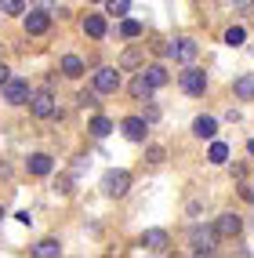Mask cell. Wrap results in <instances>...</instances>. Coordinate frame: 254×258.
Instances as JSON below:
<instances>
[{
	"label": "cell",
	"mask_w": 254,
	"mask_h": 258,
	"mask_svg": "<svg viewBox=\"0 0 254 258\" xmlns=\"http://www.w3.org/2000/svg\"><path fill=\"white\" fill-rule=\"evenodd\" d=\"M214 240H218L214 229L193 226V233H189V247H193V254H214Z\"/></svg>",
	"instance_id": "6da1fadb"
},
{
	"label": "cell",
	"mask_w": 254,
	"mask_h": 258,
	"mask_svg": "<svg viewBox=\"0 0 254 258\" xmlns=\"http://www.w3.org/2000/svg\"><path fill=\"white\" fill-rule=\"evenodd\" d=\"M29 109H33V116H40V120L55 116V95H51L47 88L44 91H29Z\"/></svg>",
	"instance_id": "7a4b0ae2"
},
{
	"label": "cell",
	"mask_w": 254,
	"mask_h": 258,
	"mask_svg": "<svg viewBox=\"0 0 254 258\" xmlns=\"http://www.w3.org/2000/svg\"><path fill=\"white\" fill-rule=\"evenodd\" d=\"M127 189H131V175H127V171H109V175L102 178V193H106V197H124Z\"/></svg>",
	"instance_id": "3957f363"
},
{
	"label": "cell",
	"mask_w": 254,
	"mask_h": 258,
	"mask_svg": "<svg viewBox=\"0 0 254 258\" xmlns=\"http://www.w3.org/2000/svg\"><path fill=\"white\" fill-rule=\"evenodd\" d=\"M4 102H11V106H26L29 102V84L22 77H8L4 84Z\"/></svg>",
	"instance_id": "277c9868"
},
{
	"label": "cell",
	"mask_w": 254,
	"mask_h": 258,
	"mask_svg": "<svg viewBox=\"0 0 254 258\" xmlns=\"http://www.w3.org/2000/svg\"><path fill=\"white\" fill-rule=\"evenodd\" d=\"M178 84H182L185 95H203V91H207V77H203V70H193V66L178 77Z\"/></svg>",
	"instance_id": "5b68a950"
},
{
	"label": "cell",
	"mask_w": 254,
	"mask_h": 258,
	"mask_svg": "<svg viewBox=\"0 0 254 258\" xmlns=\"http://www.w3.org/2000/svg\"><path fill=\"white\" fill-rule=\"evenodd\" d=\"M116 88H120V73L109 70V66H102L95 73V91L98 95H116Z\"/></svg>",
	"instance_id": "8992f818"
},
{
	"label": "cell",
	"mask_w": 254,
	"mask_h": 258,
	"mask_svg": "<svg viewBox=\"0 0 254 258\" xmlns=\"http://www.w3.org/2000/svg\"><path fill=\"white\" fill-rule=\"evenodd\" d=\"M196 51H200V47H196V40H189V37H178L171 47H167V55H171L175 62H193V58H196Z\"/></svg>",
	"instance_id": "52a82bcc"
},
{
	"label": "cell",
	"mask_w": 254,
	"mask_h": 258,
	"mask_svg": "<svg viewBox=\"0 0 254 258\" xmlns=\"http://www.w3.org/2000/svg\"><path fill=\"white\" fill-rule=\"evenodd\" d=\"M142 247L152 251V254H167V247H171V240H167L163 229H145L142 233Z\"/></svg>",
	"instance_id": "ba28073f"
},
{
	"label": "cell",
	"mask_w": 254,
	"mask_h": 258,
	"mask_svg": "<svg viewBox=\"0 0 254 258\" xmlns=\"http://www.w3.org/2000/svg\"><path fill=\"white\" fill-rule=\"evenodd\" d=\"M47 26H51V15H47V11H29V15H26V33H29V37L47 33Z\"/></svg>",
	"instance_id": "9c48e42d"
},
{
	"label": "cell",
	"mask_w": 254,
	"mask_h": 258,
	"mask_svg": "<svg viewBox=\"0 0 254 258\" xmlns=\"http://www.w3.org/2000/svg\"><path fill=\"white\" fill-rule=\"evenodd\" d=\"M240 229H243V222H240V215H232V211H225L222 218H218V226H214V233H218V236H225V240L236 236Z\"/></svg>",
	"instance_id": "30bf717a"
},
{
	"label": "cell",
	"mask_w": 254,
	"mask_h": 258,
	"mask_svg": "<svg viewBox=\"0 0 254 258\" xmlns=\"http://www.w3.org/2000/svg\"><path fill=\"white\" fill-rule=\"evenodd\" d=\"M145 131H149V124H145L142 116H127L124 120V135H127L131 142H145Z\"/></svg>",
	"instance_id": "8fae6325"
},
{
	"label": "cell",
	"mask_w": 254,
	"mask_h": 258,
	"mask_svg": "<svg viewBox=\"0 0 254 258\" xmlns=\"http://www.w3.org/2000/svg\"><path fill=\"white\" fill-rule=\"evenodd\" d=\"M232 91H236V98H240V102H254V73H243V77H236Z\"/></svg>",
	"instance_id": "7c38bea8"
},
{
	"label": "cell",
	"mask_w": 254,
	"mask_h": 258,
	"mask_svg": "<svg viewBox=\"0 0 254 258\" xmlns=\"http://www.w3.org/2000/svg\"><path fill=\"white\" fill-rule=\"evenodd\" d=\"M193 135H196V139H214V135H218V120L214 116H196L193 120Z\"/></svg>",
	"instance_id": "4fadbf2b"
},
{
	"label": "cell",
	"mask_w": 254,
	"mask_h": 258,
	"mask_svg": "<svg viewBox=\"0 0 254 258\" xmlns=\"http://www.w3.org/2000/svg\"><path fill=\"white\" fill-rule=\"evenodd\" d=\"M83 33H88V37H106V19H102V15H88V19H83Z\"/></svg>",
	"instance_id": "5bb4252c"
},
{
	"label": "cell",
	"mask_w": 254,
	"mask_h": 258,
	"mask_svg": "<svg viewBox=\"0 0 254 258\" xmlns=\"http://www.w3.org/2000/svg\"><path fill=\"white\" fill-rule=\"evenodd\" d=\"M29 175H51V157L47 153H33L29 157Z\"/></svg>",
	"instance_id": "9a60e30c"
},
{
	"label": "cell",
	"mask_w": 254,
	"mask_h": 258,
	"mask_svg": "<svg viewBox=\"0 0 254 258\" xmlns=\"http://www.w3.org/2000/svg\"><path fill=\"white\" fill-rule=\"evenodd\" d=\"M152 91H156V88H152V84L145 80V73H138V77H134V84H131V95H134V98H149Z\"/></svg>",
	"instance_id": "2e32d148"
},
{
	"label": "cell",
	"mask_w": 254,
	"mask_h": 258,
	"mask_svg": "<svg viewBox=\"0 0 254 258\" xmlns=\"http://www.w3.org/2000/svg\"><path fill=\"white\" fill-rule=\"evenodd\" d=\"M33 254H37V258H55V254H62V244H58V240H44V244L33 247Z\"/></svg>",
	"instance_id": "e0dca14e"
},
{
	"label": "cell",
	"mask_w": 254,
	"mask_h": 258,
	"mask_svg": "<svg viewBox=\"0 0 254 258\" xmlns=\"http://www.w3.org/2000/svg\"><path fill=\"white\" fill-rule=\"evenodd\" d=\"M145 73V80L152 84V88H163V84H167V70H163V66H149V70H142Z\"/></svg>",
	"instance_id": "ac0fdd59"
},
{
	"label": "cell",
	"mask_w": 254,
	"mask_h": 258,
	"mask_svg": "<svg viewBox=\"0 0 254 258\" xmlns=\"http://www.w3.org/2000/svg\"><path fill=\"white\" fill-rule=\"evenodd\" d=\"M62 73H65V77H73V80H76V77L83 73V62H80L76 55H65V58H62Z\"/></svg>",
	"instance_id": "d6986e66"
},
{
	"label": "cell",
	"mask_w": 254,
	"mask_h": 258,
	"mask_svg": "<svg viewBox=\"0 0 254 258\" xmlns=\"http://www.w3.org/2000/svg\"><path fill=\"white\" fill-rule=\"evenodd\" d=\"M207 160H211V164H225V160H229V146H225V142H214L211 153H207Z\"/></svg>",
	"instance_id": "ffe728a7"
},
{
	"label": "cell",
	"mask_w": 254,
	"mask_h": 258,
	"mask_svg": "<svg viewBox=\"0 0 254 258\" xmlns=\"http://www.w3.org/2000/svg\"><path fill=\"white\" fill-rule=\"evenodd\" d=\"M109 131H113V124H109L106 116H95V120H91V135H95V139H106Z\"/></svg>",
	"instance_id": "44dd1931"
},
{
	"label": "cell",
	"mask_w": 254,
	"mask_h": 258,
	"mask_svg": "<svg viewBox=\"0 0 254 258\" xmlns=\"http://www.w3.org/2000/svg\"><path fill=\"white\" fill-rule=\"evenodd\" d=\"M120 33H124L127 40H134V37H142V22H134V19H124V22H120Z\"/></svg>",
	"instance_id": "7402d4cb"
},
{
	"label": "cell",
	"mask_w": 254,
	"mask_h": 258,
	"mask_svg": "<svg viewBox=\"0 0 254 258\" xmlns=\"http://www.w3.org/2000/svg\"><path fill=\"white\" fill-rule=\"evenodd\" d=\"M26 0H0V15H22Z\"/></svg>",
	"instance_id": "603a6c76"
},
{
	"label": "cell",
	"mask_w": 254,
	"mask_h": 258,
	"mask_svg": "<svg viewBox=\"0 0 254 258\" xmlns=\"http://www.w3.org/2000/svg\"><path fill=\"white\" fill-rule=\"evenodd\" d=\"M127 11H131V0H109V15L120 19V15H127Z\"/></svg>",
	"instance_id": "cb8c5ba5"
},
{
	"label": "cell",
	"mask_w": 254,
	"mask_h": 258,
	"mask_svg": "<svg viewBox=\"0 0 254 258\" xmlns=\"http://www.w3.org/2000/svg\"><path fill=\"white\" fill-rule=\"evenodd\" d=\"M243 37H247L243 26H232V29L225 33V44H232V47H236V44H243Z\"/></svg>",
	"instance_id": "d4e9b609"
},
{
	"label": "cell",
	"mask_w": 254,
	"mask_h": 258,
	"mask_svg": "<svg viewBox=\"0 0 254 258\" xmlns=\"http://www.w3.org/2000/svg\"><path fill=\"white\" fill-rule=\"evenodd\" d=\"M76 102H80L83 109H95V106H98V98H95V91H80V95H76Z\"/></svg>",
	"instance_id": "484cf974"
},
{
	"label": "cell",
	"mask_w": 254,
	"mask_h": 258,
	"mask_svg": "<svg viewBox=\"0 0 254 258\" xmlns=\"http://www.w3.org/2000/svg\"><path fill=\"white\" fill-rule=\"evenodd\" d=\"M33 4H37L40 11H55V4H58V0H33Z\"/></svg>",
	"instance_id": "4316f807"
},
{
	"label": "cell",
	"mask_w": 254,
	"mask_h": 258,
	"mask_svg": "<svg viewBox=\"0 0 254 258\" xmlns=\"http://www.w3.org/2000/svg\"><path fill=\"white\" fill-rule=\"evenodd\" d=\"M149 160H152V164H160V160H163V149H160V146H152V149H149Z\"/></svg>",
	"instance_id": "83f0119b"
},
{
	"label": "cell",
	"mask_w": 254,
	"mask_h": 258,
	"mask_svg": "<svg viewBox=\"0 0 254 258\" xmlns=\"http://www.w3.org/2000/svg\"><path fill=\"white\" fill-rule=\"evenodd\" d=\"M8 77H11V70H8V66H0V88L8 84Z\"/></svg>",
	"instance_id": "f1b7e54d"
},
{
	"label": "cell",
	"mask_w": 254,
	"mask_h": 258,
	"mask_svg": "<svg viewBox=\"0 0 254 258\" xmlns=\"http://www.w3.org/2000/svg\"><path fill=\"white\" fill-rule=\"evenodd\" d=\"M247 153H250V157H254V139H250V142H247Z\"/></svg>",
	"instance_id": "f546056e"
},
{
	"label": "cell",
	"mask_w": 254,
	"mask_h": 258,
	"mask_svg": "<svg viewBox=\"0 0 254 258\" xmlns=\"http://www.w3.org/2000/svg\"><path fill=\"white\" fill-rule=\"evenodd\" d=\"M0 218H4V211H0Z\"/></svg>",
	"instance_id": "4dcf8cb0"
},
{
	"label": "cell",
	"mask_w": 254,
	"mask_h": 258,
	"mask_svg": "<svg viewBox=\"0 0 254 258\" xmlns=\"http://www.w3.org/2000/svg\"><path fill=\"white\" fill-rule=\"evenodd\" d=\"M91 4H98V0H91Z\"/></svg>",
	"instance_id": "1f68e13d"
}]
</instances>
